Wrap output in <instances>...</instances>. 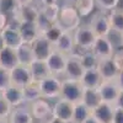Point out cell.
Masks as SVG:
<instances>
[{"label":"cell","instance_id":"obj_1","mask_svg":"<svg viewBox=\"0 0 123 123\" xmlns=\"http://www.w3.org/2000/svg\"><path fill=\"white\" fill-rule=\"evenodd\" d=\"M58 24L62 26V28L64 31H67V32H74V31L81 25V16L79 15L75 6L63 4L60 6Z\"/></svg>","mask_w":123,"mask_h":123},{"label":"cell","instance_id":"obj_2","mask_svg":"<svg viewBox=\"0 0 123 123\" xmlns=\"http://www.w3.org/2000/svg\"><path fill=\"white\" fill-rule=\"evenodd\" d=\"M73 36H74L75 48L80 50H91L97 38V36L95 35V32L92 31L89 24L80 25L73 32Z\"/></svg>","mask_w":123,"mask_h":123},{"label":"cell","instance_id":"obj_3","mask_svg":"<svg viewBox=\"0 0 123 123\" xmlns=\"http://www.w3.org/2000/svg\"><path fill=\"white\" fill-rule=\"evenodd\" d=\"M84 86L80 83V80H70V79H63L62 83V92L60 97L67 100L71 104H78L81 102L84 95Z\"/></svg>","mask_w":123,"mask_h":123},{"label":"cell","instance_id":"obj_4","mask_svg":"<svg viewBox=\"0 0 123 123\" xmlns=\"http://www.w3.org/2000/svg\"><path fill=\"white\" fill-rule=\"evenodd\" d=\"M62 83L63 80L57 75H49L46 79L41 80L38 85L42 97L46 100H58L62 92Z\"/></svg>","mask_w":123,"mask_h":123},{"label":"cell","instance_id":"obj_5","mask_svg":"<svg viewBox=\"0 0 123 123\" xmlns=\"http://www.w3.org/2000/svg\"><path fill=\"white\" fill-rule=\"evenodd\" d=\"M89 25L97 37H108L112 32L107 11H104V10L95 12L94 16L91 17Z\"/></svg>","mask_w":123,"mask_h":123},{"label":"cell","instance_id":"obj_6","mask_svg":"<svg viewBox=\"0 0 123 123\" xmlns=\"http://www.w3.org/2000/svg\"><path fill=\"white\" fill-rule=\"evenodd\" d=\"M30 108H31L32 115H33V118L41 121V123H46L53 116L52 105L48 102V100H46L43 97L32 102V104H30Z\"/></svg>","mask_w":123,"mask_h":123},{"label":"cell","instance_id":"obj_7","mask_svg":"<svg viewBox=\"0 0 123 123\" xmlns=\"http://www.w3.org/2000/svg\"><path fill=\"white\" fill-rule=\"evenodd\" d=\"M10 81L11 85H15L17 87L24 89L28 84L32 83V75H31L30 68L27 65L18 64L14 69L10 70Z\"/></svg>","mask_w":123,"mask_h":123},{"label":"cell","instance_id":"obj_8","mask_svg":"<svg viewBox=\"0 0 123 123\" xmlns=\"http://www.w3.org/2000/svg\"><path fill=\"white\" fill-rule=\"evenodd\" d=\"M67 60H68V55L59 52V50L54 49L50 55L47 58L46 63L47 67L50 71L52 75H57L60 76L64 74V70H65V65H67Z\"/></svg>","mask_w":123,"mask_h":123},{"label":"cell","instance_id":"obj_9","mask_svg":"<svg viewBox=\"0 0 123 123\" xmlns=\"http://www.w3.org/2000/svg\"><path fill=\"white\" fill-rule=\"evenodd\" d=\"M84 67L80 62V58L78 54L71 53L68 55V60H67V65H65V70H64V78L65 79H70V80H80L84 75Z\"/></svg>","mask_w":123,"mask_h":123},{"label":"cell","instance_id":"obj_10","mask_svg":"<svg viewBox=\"0 0 123 123\" xmlns=\"http://www.w3.org/2000/svg\"><path fill=\"white\" fill-rule=\"evenodd\" d=\"M91 50L98 59L112 58L115 54V46L108 37H97Z\"/></svg>","mask_w":123,"mask_h":123},{"label":"cell","instance_id":"obj_11","mask_svg":"<svg viewBox=\"0 0 123 123\" xmlns=\"http://www.w3.org/2000/svg\"><path fill=\"white\" fill-rule=\"evenodd\" d=\"M32 49H33L35 59L46 62L47 58L50 55V53L54 50V46L43 35H39L32 43Z\"/></svg>","mask_w":123,"mask_h":123},{"label":"cell","instance_id":"obj_12","mask_svg":"<svg viewBox=\"0 0 123 123\" xmlns=\"http://www.w3.org/2000/svg\"><path fill=\"white\" fill-rule=\"evenodd\" d=\"M97 90L100 92L102 102H108V104L113 105L121 89L117 85L116 80H104Z\"/></svg>","mask_w":123,"mask_h":123},{"label":"cell","instance_id":"obj_13","mask_svg":"<svg viewBox=\"0 0 123 123\" xmlns=\"http://www.w3.org/2000/svg\"><path fill=\"white\" fill-rule=\"evenodd\" d=\"M74 105L71 102L63 100V98H58L55 100L53 107V116L64 121L67 123L71 122V118H73V112H74Z\"/></svg>","mask_w":123,"mask_h":123},{"label":"cell","instance_id":"obj_14","mask_svg":"<svg viewBox=\"0 0 123 123\" xmlns=\"http://www.w3.org/2000/svg\"><path fill=\"white\" fill-rule=\"evenodd\" d=\"M96 69L98 70L101 78L104 80H115L117 74H118V71H119L113 58L98 59Z\"/></svg>","mask_w":123,"mask_h":123},{"label":"cell","instance_id":"obj_15","mask_svg":"<svg viewBox=\"0 0 123 123\" xmlns=\"http://www.w3.org/2000/svg\"><path fill=\"white\" fill-rule=\"evenodd\" d=\"M7 119L10 123H33L35 121L30 106H27L26 104L14 107Z\"/></svg>","mask_w":123,"mask_h":123},{"label":"cell","instance_id":"obj_16","mask_svg":"<svg viewBox=\"0 0 123 123\" xmlns=\"http://www.w3.org/2000/svg\"><path fill=\"white\" fill-rule=\"evenodd\" d=\"M0 95H1L9 102V105L11 106L12 108L14 107H17V106H21V105L25 104L24 90L21 87L15 86V85L7 86L5 90H3L1 92H0Z\"/></svg>","mask_w":123,"mask_h":123},{"label":"cell","instance_id":"obj_17","mask_svg":"<svg viewBox=\"0 0 123 123\" xmlns=\"http://www.w3.org/2000/svg\"><path fill=\"white\" fill-rule=\"evenodd\" d=\"M115 112V105L108 102H101V104L91 111V115L94 116L100 123H112Z\"/></svg>","mask_w":123,"mask_h":123},{"label":"cell","instance_id":"obj_18","mask_svg":"<svg viewBox=\"0 0 123 123\" xmlns=\"http://www.w3.org/2000/svg\"><path fill=\"white\" fill-rule=\"evenodd\" d=\"M18 32L21 35L22 42L30 43V44H32L35 42V39L41 35L38 28H37L36 22H28V21H21Z\"/></svg>","mask_w":123,"mask_h":123},{"label":"cell","instance_id":"obj_19","mask_svg":"<svg viewBox=\"0 0 123 123\" xmlns=\"http://www.w3.org/2000/svg\"><path fill=\"white\" fill-rule=\"evenodd\" d=\"M18 64L20 63L17 59L16 49L10 48V47H4L0 50V67L1 68L10 71Z\"/></svg>","mask_w":123,"mask_h":123},{"label":"cell","instance_id":"obj_20","mask_svg":"<svg viewBox=\"0 0 123 123\" xmlns=\"http://www.w3.org/2000/svg\"><path fill=\"white\" fill-rule=\"evenodd\" d=\"M28 68H30V71H31V75H32V80L36 81V83H39L41 80H43L47 76L52 75L44 60L35 59L32 63L28 65Z\"/></svg>","mask_w":123,"mask_h":123},{"label":"cell","instance_id":"obj_21","mask_svg":"<svg viewBox=\"0 0 123 123\" xmlns=\"http://www.w3.org/2000/svg\"><path fill=\"white\" fill-rule=\"evenodd\" d=\"M54 49L59 50V52L64 53L67 55L71 54L75 50V43H74V36L73 32H67L60 36V38L54 43Z\"/></svg>","mask_w":123,"mask_h":123},{"label":"cell","instance_id":"obj_22","mask_svg":"<svg viewBox=\"0 0 123 123\" xmlns=\"http://www.w3.org/2000/svg\"><path fill=\"white\" fill-rule=\"evenodd\" d=\"M39 11H41V7H38L36 4H31L26 6H20L14 16L17 17L20 21L36 22V20L39 15Z\"/></svg>","mask_w":123,"mask_h":123},{"label":"cell","instance_id":"obj_23","mask_svg":"<svg viewBox=\"0 0 123 123\" xmlns=\"http://www.w3.org/2000/svg\"><path fill=\"white\" fill-rule=\"evenodd\" d=\"M104 79L101 78L98 70L96 68L94 69H86L84 71L83 78L80 79V83L83 84L85 89H98Z\"/></svg>","mask_w":123,"mask_h":123},{"label":"cell","instance_id":"obj_24","mask_svg":"<svg viewBox=\"0 0 123 123\" xmlns=\"http://www.w3.org/2000/svg\"><path fill=\"white\" fill-rule=\"evenodd\" d=\"M3 37V41L5 43V47H10V48H14L16 49L20 44H22V38L21 35H20L18 30H14L11 27H5L1 32H0Z\"/></svg>","mask_w":123,"mask_h":123},{"label":"cell","instance_id":"obj_25","mask_svg":"<svg viewBox=\"0 0 123 123\" xmlns=\"http://www.w3.org/2000/svg\"><path fill=\"white\" fill-rule=\"evenodd\" d=\"M16 54H17V59L18 63L22 65H30L32 62L35 60V54H33V49H32V44L30 43H22L16 48Z\"/></svg>","mask_w":123,"mask_h":123},{"label":"cell","instance_id":"obj_26","mask_svg":"<svg viewBox=\"0 0 123 123\" xmlns=\"http://www.w3.org/2000/svg\"><path fill=\"white\" fill-rule=\"evenodd\" d=\"M108 20H110V25L113 32L122 35L123 33V7H116L113 10L108 11Z\"/></svg>","mask_w":123,"mask_h":123},{"label":"cell","instance_id":"obj_27","mask_svg":"<svg viewBox=\"0 0 123 123\" xmlns=\"http://www.w3.org/2000/svg\"><path fill=\"white\" fill-rule=\"evenodd\" d=\"M81 102L91 111L94 108H96L102 102L98 90L97 89H84V95H83Z\"/></svg>","mask_w":123,"mask_h":123},{"label":"cell","instance_id":"obj_28","mask_svg":"<svg viewBox=\"0 0 123 123\" xmlns=\"http://www.w3.org/2000/svg\"><path fill=\"white\" fill-rule=\"evenodd\" d=\"M73 53L78 54L79 58H80V62L83 64L84 69H94L97 67V63H98V58L94 54L92 50H80L78 48H75V50Z\"/></svg>","mask_w":123,"mask_h":123},{"label":"cell","instance_id":"obj_29","mask_svg":"<svg viewBox=\"0 0 123 123\" xmlns=\"http://www.w3.org/2000/svg\"><path fill=\"white\" fill-rule=\"evenodd\" d=\"M24 98H25V104H32V102L42 98V94H41V89L39 85L36 81H32L31 84L25 86L24 89Z\"/></svg>","mask_w":123,"mask_h":123},{"label":"cell","instance_id":"obj_30","mask_svg":"<svg viewBox=\"0 0 123 123\" xmlns=\"http://www.w3.org/2000/svg\"><path fill=\"white\" fill-rule=\"evenodd\" d=\"M90 116H91V110L87 108L83 102H78L74 105L73 118H71L70 123H84V121Z\"/></svg>","mask_w":123,"mask_h":123},{"label":"cell","instance_id":"obj_31","mask_svg":"<svg viewBox=\"0 0 123 123\" xmlns=\"http://www.w3.org/2000/svg\"><path fill=\"white\" fill-rule=\"evenodd\" d=\"M96 6L95 0H78V3L75 4V9L78 10V12L81 17L89 16Z\"/></svg>","mask_w":123,"mask_h":123},{"label":"cell","instance_id":"obj_32","mask_svg":"<svg viewBox=\"0 0 123 123\" xmlns=\"http://www.w3.org/2000/svg\"><path fill=\"white\" fill-rule=\"evenodd\" d=\"M63 33H64V30L62 28V26L58 22H55V24H53L52 26H50L46 31V32L43 33V36L49 41L50 43H53V46H54V43L60 38V36L63 35Z\"/></svg>","mask_w":123,"mask_h":123},{"label":"cell","instance_id":"obj_33","mask_svg":"<svg viewBox=\"0 0 123 123\" xmlns=\"http://www.w3.org/2000/svg\"><path fill=\"white\" fill-rule=\"evenodd\" d=\"M41 11H42L47 18L50 22H58L59 18V12H60V6L58 4H52V5H46V6H41Z\"/></svg>","mask_w":123,"mask_h":123},{"label":"cell","instance_id":"obj_34","mask_svg":"<svg viewBox=\"0 0 123 123\" xmlns=\"http://www.w3.org/2000/svg\"><path fill=\"white\" fill-rule=\"evenodd\" d=\"M18 9L17 1L16 0H0V12H3L5 15L14 16Z\"/></svg>","mask_w":123,"mask_h":123},{"label":"cell","instance_id":"obj_35","mask_svg":"<svg viewBox=\"0 0 123 123\" xmlns=\"http://www.w3.org/2000/svg\"><path fill=\"white\" fill-rule=\"evenodd\" d=\"M36 25H37V28H38V31H39V33L43 35L46 31L53 25V22H50L49 20L47 18V16H46L42 11H39V15H38V17H37V20H36Z\"/></svg>","mask_w":123,"mask_h":123},{"label":"cell","instance_id":"obj_36","mask_svg":"<svg viewBox=\"0 0 123 123\" xmlns=\"http://www.w3.org/2000/svg\"><path fill=\"white\" fill-rule=\"evenodd\" d=\"M96 6L104 11H111L117 7L119 0H95Z\"/></svg>","mask_w":123,"mask_h":123},{"label":"cell","instance_id":"obj_37","mask_svg":"<svg viewBox=\"0 0 123 123\" xmlns=\"http://www.w3.org/2000/svg\"><path fill=\"white\" fill-rule=\"evenodd\" d=\"M11 85L10 81V71L0 67V92Z\"/></svg>","mask_w":123,"mask_h":123},{"label":"cell","instance_id":"obj_38","mask_svg":"<svg viewBox=\"0 0 123 123\" xmlns=\"http://www.w3.org/2000/svg\"><path fill=\"white\" fill-rule=\"evenodd\" d=\"M12 107L9 105V102L0 95V118H9Z\"/></svg>","mask_w":123,"mask_h":123},{"label":"cell","instance_id":"obj_39","mask_svg":"<svg viewBox=\"0 0 123 123\" xmlns=\"http://www.w3.org/2000/svg\"><path fill=\"white\" fill-rule=\"evenodd\" d=\"M113 60L116 62V64L118 69H123V44L121 43L119 47H115V54H113Z\"/></svg>","mask_w":123,"mask_h":123},{"label":"cell","instance_id":"obj_40","mask_svg":"<svg viewBox=\"0 0 123 123\" xmlns=\"http://www.w3.org/2000/svg\"><path fill=\"white\" fill-rule=\"evenodd\" d=\"M112 123H123V110L115 107L113 112V118H112Z\"/></svg>","mask_w":123,"mask_h":123},{"label":"cell","instance_id":"obj_41","mask_svg":"<svg viewBox=\"0 0 123 123\" xmlns=\"http://www.w3.org/2000/svg\"><path fill=\"white\" fill-rule=\"evenodd\" d=\"M7 22H9V16L0 12V32L7 26Z\"/></svg>","mask_w":123,"mask_h":123},{"label":"cell","instance_id":"obj_42","mask_svg":"<svg viewBox=\"0 0 123 123\" xmlns=\"http://www.w3.org/2000/svg\"><path fill=\"white\" fill-rule=\"evenodd\" d=\"M113 105H115V107H118V108L123 110V90H119V94H118Z\"/></svg>","mask_w":123,"mask_h":123},{"label":"cell","instance_id":"obj_43","mask_svg":"<svg viewBox=\"0 0 123 123\" xmlns=\"http://www.w3.org/2000/svg\"><path fill=\"white\" fill-rule=\"evenodd\" d=\"M115 80H116L117 85L119 86V89L123 90V69H121V70L118 71V74H117V76H116Z\"/></svg>","mask_w":123,"mask_h":123},{"label":"cell","instance_id":"obj_44","mask_svg":"<svg viewBox=\"0 0 123 123\" xmlns=\"http://www.w3.org/2000/svg\"><path fill=\"white\" fill-rule=\"evenodd\" d=\"M41 6H46V5H52V4H58V0H37Z\"/></svg>","mask_w":123,"mask_h":123},{"label":"cell","instance_id":"obj_45","mask_svg":"<svg viewBox=\"0 0 123 123\" xmlns=\"http://www.w3.org/2000/svg\"><path fill=\"white\" fill-rule=\"evenodd\" d=\"M18 7L20 6H26V5H31V4H35V0H16Z\"/></svg>","mask_w":123,"mask_h":123},{"label":"cell","instance_id":"obj_46","mask_svg":"<svg viewBox=\"0 0 123 123\" xmlns=\"http://www.w3.org/2000/svg\"><path fill=\"white\" fill-rule=\"evenodd\" d=\"M46 123H67V122H64V121H62V119H59V118L52 116V117L49 118V121H47Z\"/></svg>","mask_w":123,"mask_h":123},{"label":"cell","instance_id":"obj_47","mask_svg":"<svg viewBox=\"0 0 123 123\" xmlns=\"http://www.w3.org/2000/svg\"><path fill=\"white\" fill-rule=\"evenodd\" d=\"M84 123H100V122H98V121H97V119H96L94 116L91 115L89 118H86V119L84 121Z\"/></svg>","mask_w":123,"mask_h":123},{"label":"cell","instance_id":"obj_48","mask_svg":"<svg viewBox=\"0 0 123 123\" xmlns=\"http://www.w3.org/2000/svg\"><path fill=\"white\" fill-rule=\"evenodd\" d=\"M63 3L67 4V5H73V6H75V4L78 3V0H63Z\"/></svg>","mask_w":123,"mask_h":123},{"label":"cell","instance_id":"obj_49","mask_svg":"<svg viewBox=\"0 0 123 123\" xmlns=\"http://www.w3.org/2000/svg\"><path fill=\"white\" fill-rule=\"evenodd\" d=\"M4 47H5V43H4V41H3V37H1V35H0V50H1Z\"/></svg>","mask_w":123,"mask_h":123},{"label":"cell","instance_id":"obj_50","mask_svg":"<svg viewBox=\"0 0 123 123\" xmlns=\"http://www.w3.org/2000/svg\"><path fill=\"white\" fill-rule=\"evenodd\" d=\"M0 123H10L7 118H0Z\"/></svg>","mask_w":123,"mask_h":123},{"label":"cell","instance_id":"obj_51","mask_svg":"<svg viewBox=\"0 0 123 123\" xmlns=\"http://www.w3.org/2000/svg\"><path fill=\"white\" fill-rule=\"evenodd\" d=\"M121 43H122V44H123V33H122V35H121Z\"/></svg>","mask_w":123,"mask_h":123}]
</instances>
